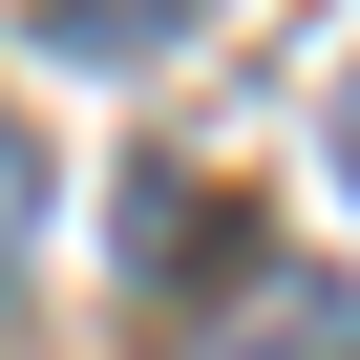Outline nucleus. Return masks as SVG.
Wrapping results in <instances>:
<instances>
[{"instance_id":"f257e3e1","label":"nucleus","mask_w":360,"mask_h":360,"mask_svg":"<svg viewBox=\"0 0 360 360\" xmlns=\"http://www.w3.org/2000/svg\"><path fill=\"white\" fill-rule=\"evenodd\" d=\"M127 276H148V297L233 276V212H212V191H127Z\"/></svg>"},{"instance_id":"f03ea898","label":"nucleus","mask_w":360,"mask_h":360,"mask_svg":"<svg viewBox=\"0 0 360 360\" xmlns=\"http://www.w3.org/2000/svg\"><path fill=\"white\" fill-rule=\"evenodd\" d=\"M212 360H360V297H255Z\"/></svg>"},{"instance_id":"7ed1b4c3","label":"nucleus","mask_w":360,"mask_h":360,"mask_svg":"<svg viewBox=\"0 0 360 360\" xmlns=\"http://www.w3.org/2000/svg\"><path fill=\"white\" fill-rule=\"evenodd\" d=\"M339 191H360V64H339Z\"/></svg>"},{"instance_id":"20e7f679","label":"nucleus","mask_w":360,"mask_h":360,"mask_svg":"<svg viewBox=\"0 0 360 360\" xmlns=\"http://www.w3.org/2000/svg\"><path fill=\"white\" fill-rule=\"evenodd\" d=\"M0 255H22V148H0Z\"/></svg>"}]
</instances>
